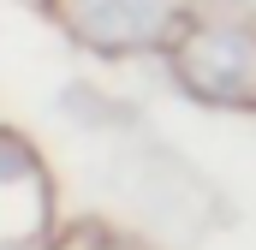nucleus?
<instances>
[{"instance_id": "f257e3e1", "label": "nucleus", "mask_w": 256, "mask_h": 250, "mask_svg": "<svg viewBox=\"0 0 256 250\" xmlns=\"http://www.w3.org/2000/svg\"><path fill=\"white\" fill-rule=\"evenodd\" d=\"M60 24L90 54H137L167 36L173 0H60Z\"/></svg>"}, {"instance_id": "f03ea898", "label": "nucleus", "mask_w": 256, "mask_h": 250, "mask_svg": "<svg viewBox=\"0 0 256 250\" xmlns=\"http://www.w3.org/2000/svg\"><path fill=\"white\" fill-rule=\"evenodd\" d=\"M173 78L202 102H238L250 90V42L238 30H196L173 48Z\"/></svg>"}]
</instances>
